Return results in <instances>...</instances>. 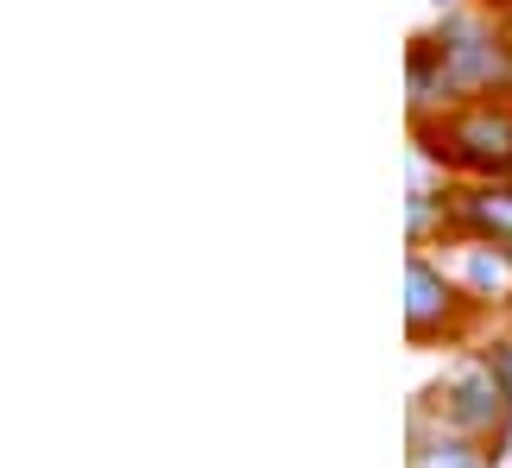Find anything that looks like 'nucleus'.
<instances>
[{
	"instance_id": "1",
	"label": "nucleus",
	"mask_w": 512,
	"mask_h": 468,
	"mask_svg": "<svg viewBox=\"0 0 512 468\" xmlns=\"http://www.w3.org/2000/svg\"><path fill=\"white\" fill-rule=\"evenodd\" d=\"M405 83H411V121L449 114L462 102H512V38L500 13L487 7L437 13L411 38Z\"/></svg>"
},
{
	"instance_id": "2",
	"label": "nucleus",
	"mask_w": 512,
	"mask_h": 468,
	"mask_svg": "<svg viewBox=\"0 0 512 468\" xmlns=\"http://www.w3.org/2000/svg\"><path fill=\"white\" fill-rule=\"evenodd\" d=\"M411 152H424L456 184H512V102H462L411 121Z\"/></svg>"
},
{
	"instance_id": "3",
	"label": "nucleus",
	"mask_w": 512,
	"mask_h": 468,
	"mask_svg": "<svg viewBox=\"0 0 512 468\" xmlns=\"http://www.w3.org/2000/svg\"><path fill=\"white\" fill-rule=\"evenodd\" d=\"M411 412L430 418V424H449V431H462V437L494 443L512 418V393L500 386L494 361H487L481 348H468V355H456L418 399H411Z\"/></svg>"
},
{
	"instance_id": "4",
	"label": "nucleus",
	"mask_w": 512,
	"mask_h": 468,
	"mask_svg": "<svg viewBox=\"0 0 512 468\" xmlns=\"http://www.w3.org/2000/svg\"><path fill=\"white\" fill-rule=\"evenodd\" d=\"M487 317L462 298V285L443 272L437 253L405 260V342L411 348H468Z\"/></svg>"
},
{
	"instance_id": "5",
	"label": "nucleus",
	"mask_w": 512,
	"mask_h": 468,
	"mask_svg": "<svg viewBox=\"0 0 512 468\" xmlns=\"http://www.w3.org/2000/svg\"><path fill=\"white\" fill-rule=\"evenodd\" d=\"M437 260L481 317H512V260H506V247L475 241V234H456V241H443Z\"/></svg>"
},
{
	"instance_id": "6",
	"label": "nucleus",
	"mask_w": 512,
	"mask_h": 468,
	"mask_svg": "<svg viewBox=\"0 0 512 468\" xmlns=\"http://www.w3.org/2000/svg\"><path fill=\"white\" fill-rule=\"evenodd\" d=\"M456 234L506 247L512 241V184H456L449 190V241H456Z\"/></svg>"
},
{
	"instance_id": "7",
	"label": "nucleus",
	"mask_w": 512,
	"mask_h": 468,
	"mask_svg": "<svg viewBox=\"0 0 512 468\" xmlns=\"http://www.w3.org/2000/svg\"><path fill=\"white\" fill-rule=\"evenodd\" d=\"M405 468H500L494 456V443H481V437H462V431H449V424H430L411 412V456Z\"/></svg>"
},
{
	"instance_id": "8",
	"label": "nucleus",
	"mask_w": 512,
	"mask_h": 468,
	"mask_svg": "<svg viewBox=\"0 0 512 468\" xmlns=\"http://www.w3.org/2000/svg\"><path fill=\"white\" fill-rule=\"evenodd\" d=\"M475 348H481L487 361H494V374H500V386H506V393H512V329H494V336H481Z\"/></svg>"
},
{
	"instance_id": "9",
	"label": "nucleus",
	"mask_w": 512,
	"mask_h": 468,
	"mask_svg": "<svg viewBox=\"0 0 512 468\" xmlns=\"http://www.w3.org/2000/svg\"><path fill=\"white\" fill-rule=\"evenodd\" d=\"M494 456H500V468H512V418H506V431L494 437Z\"/></svg>"
},
{
	"instance_id": "10",
	"label": "nucleus",
	"mask_w": 512,
	"mask_h": 468,
	"mask_svg": "<svg viewBox=\"0 0 512 468\" xmlns=\"http://www.w3.org/2000/svg\"><path fill=\"white\" fill-rule=\"evenodd\" d=\"M481 7H487V13H512V0H481Z\"/></svg>"
},
{
	"instance_id": "11",
	"label": "nucleus",
	"mask_w": 512,
	"mask_h": 468,
	"mask_svg": "<svg viewBox=\"0 0 512 468\" xmlns=\"http://www.w3.org/2000/svg\"><path fill=\"white\" fill-rule=\"evenodd\" d=\"M500 26H506V38H512V13H500Z\"/></svg>"
}]
</instances>
